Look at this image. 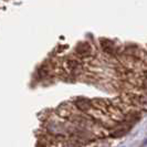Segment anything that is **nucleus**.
Masks as SVG:
<instances>
[{
	"label": "nucleus",
	"instance_id": "1",
	"mask_svg": "<svg viewBox=\"0 0 147 147\" xmlns=\"http://www.w3.org/2000/svg\"><path fill=\"white\" fill-rule=\"evenodd\" d=\"M71 104L73 105L74 109L81 111L83 113H88V114H92L94 111L97 110L94 101L88 97H76L71 102Z\"/></svg>",
	"mask_w": 147,
	"mask_h": 147
},
{
	"label": "nucleus",
	"instance_id": "2",
	"mask_svg": "<svg viewBox=\"0 0 147 147\" xmlns=\"http://www.w3.org/2000/svg\"><path fill=\"white\" fill-rule=\"evenodd\" d=\"M73 54L75 57H78L79 59L85 61L86 59H92L93 58L94 50L88 41H82V42L76 44V47L74 48Z\"/></svg>",
	"mask_w": 147,
	"mask_h": 147
}]
</instances>
